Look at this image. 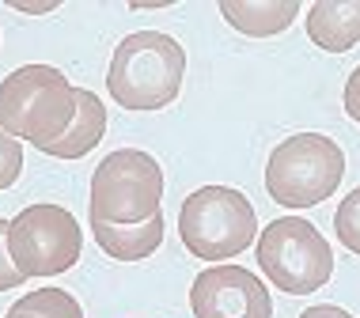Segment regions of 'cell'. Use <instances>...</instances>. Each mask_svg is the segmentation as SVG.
Segmentation results:
<instances>
[{"mask_svg": "<svg viewBox=\"0 0 360 318\" xmlns=\"http://www.w3.org/2000/svg\"><path fill=\"white\" fill-rule=\"evenodd\" d=\"M258 265L262 273L288 296L319 292L334 273V254L311 220L281 216L258 235Z\"/></svg>", "mask_w": 360, "mask_h": 318, "instance_id": "cell-6", "label": "cell"}, {"mask_svg": "<svg viewBox=\"0 0 360 318\" xmlns=\"http://www.w3.org/2000/svg\"><path fill=\"white\" fill-rule=\"evenodd\" d=\"M300 318H353V314L342 311V307H334V303H319V307H307Z\"/></svg>", "mask_w": 360, "mask_h": 318, "instance_id": "cell-18", "label": "cell"}, {"mask_svg": "<svg viewBox=\"0 0 360 318\" xmlns=\"http://www.w3.org/2000/svg\"><path fill=\"white\" fill-rule=\"evenodd\" d=\"M8 227H12V220H0V292H8V288H19V284L27 281V277L15 269L12 254H8Z\"/></svg>", "mask_w": 360, "mask_h": 318, "instance_id": "cell-16", "label": "cell"}, {"mask_svg": "<svg viewBox=\"0 0 360 318\" xmlns=\"http://www.w3.org/2000/svg\"><path fill=\"white\" fill-rule=\"evenodd\" d=\"M307 34L330 53H345L360 42V0H315L307 12Z\"/></svg>", "mask_w": 360, "mask_h": 318, "instance_id": "cell-9", "label": "cell"}, {"mask_svg": "<svg viewBox=\"0 0 360 318\" xmlns=\"http://www.w3.org/2000/svg\"><path fill=\"white\" fill-rule=\"evenodd\" d=\"M258 235V216L247 194L231 186H201L179 208V239L201 262L243 254Z\"/></svg>", "mask_w": 360, "mask_h": 318, "instance_id": "cell-3", "label": "cell"}, {"mask_svg": "<svg viewBox=\"0 0 360 318\" xmlns=\"http://www.w3.org/2000/svg\"><path fill=\"white\" fill-rule=\"evenodd\" d=\"M76 118V88L53 65H23L0 84V129L46 152Z\"/></svg>", "mask_w": 360, "mask_h": 318, "instance_id": "cell-2", "label": "cell"}, {"mask_svg": "<svg viewBox=\"0 0 360 318\" xmlns=\"http://www.w3.org/2000/svg\"><path fill=\"white\" fill-rule=\"evenodd\" d=\"M186 50L163 31H133L110 57L106 91L125 110H163L179 99Z\"/></svg>", "mask_w": 360, "mask_h": 318, "instance_id": "cell-1", "label": "cell"}, {"mask_svg": "<svg viewBox=\"0 0 360 318\" xmlns=\"http://www.w3.org/2000/svg\"><path fill=\"white\" fill-rule=\"evenodd\" d=\"M4 318H34V314H27V311H15V307H12V311H8Z\"/></svg>", "mask_w": 360, "mask_h": 318, "instance_id": "cell-19", "label": "cell"}, {"mask_svg": "<svg viewBox=\"0 0 360 318\" xmlns=\"http://www.w3.org/2000/svg\"><path fill=\"white\" fill-rule=\"evenodd\" d=\"M345 114L360 125V69H353V76L345 84Z\"/></svg>", "mask_w": 360, "mask_h": 318, "instance_id": "cell-17", "label": "cell"}, {"mask_svg": "<svg viewBox=\"0 0 360 318\" xmlns=\"http://www.w3.org/2000/svg\"><path fill=\"white\" fill-rule=\"evenodd\" d=\"M334 231H338V239L353 250V254H360V186L349 194L342 205H338L334 212Z\"/></svg>", "mask_w": 360, "mask_h": 318, "instance_id": "cell-14", "label": "cell"}, {"mask_svg": "<svg viewBox=\"0 0 360 318\" xmlns=\"http://www.w3.org/2000/svg\"><path fill=\"white\" fill-rule=\"evenodd\" d=\"M91 235L103 254L118 258V262H144L163 243V216H152L144 224H103V220H91Z\"/></svg>", "mask_w": 360, "mask_h": 318, "instance_id": "cell-10", "label": "cell"}, {"mask_svg": "<svg viewBox=\"0 0 360 318\" xmlns=\"http://www.w3.org/2000/svg\"><path fill=\"white\" fill-rule=\"evenodd\" d=\"M103 133H106V110H103L99 95L87 91V88H76V118L69 125V133H65L57 144L46 148V156L80 159V156H87V152L103 140Z\"/></svg>", "mask_w": 360, "mask_h": 318, "instance_id": "cell-12", "label": "cell"}, {"mask_svg": "<svg viewBox=\"0 0 360 318\" xmlns=\"http://www.w3.org/2000/svg\"><path fill=\"white\" fill-rule=\"evenodd\" d=\"M12 307L15 311L34 314V318H84L80 303H76L69 292H61V288H38V292H27L23 300H15Z\"/></svg>", "mask_w": 360, "mask_h": 318, "instance_id": "cell-13", "label": "cell"}, {"mask_svg": "<svg viewBox=\"0 0 360 318\" xmlns=\"http://www.w3.org/2000/svg\"><path fill=\"white\" fill-rule=\"evenodd\" d=\"M84 231L61 205H27L8 227V254L23 277H57L80 262Z\"/></svg>", "mask_w": 360, "mask_h": 318, "instance_id": "cell-7", "label": "cell"}, {"mask_svg": "<svg viewBox=\"0 0 360 318\" xmlns=\"http://www.w3.org/2000/svg\"><path fill=\"white\" fill-rule=\"evenodd\" d=\"M19 171H23V148H19V140L12 133L0 129V190L12 186L19 178Z\"/></svg>", "mask_w": 360, "mask_h": 318, "instance_id": "cell-15", "label": "cell"}, {"mask_svg": "<svg viewBox=\"0 0 360 318\" xmlns=\"http://www.w3.org/2000/svg\"><path fill=\"white\" fill-rule=\"evenodd\" d=\"M220 15L243 34L269 38V34H281L300 15V4L296 0H224Z\"/></svg>", "mask_w": 360, "mask_h": 318, "instance_id": "cell-11", "label": "cell"}, {"mask_svg": "<svg viewBox=\"0 0 360 318\" xmlns=\"http://www.w3.org/2000/svg\"><path fill=\"white\" fill-rule=\"evenodd\" d=\"M193 318H274L269 288L243 265H212L193 277Z\"/></svg>", "mask_w": 360, "mask_h": 318, "instance_id": "cell-8", "label": "cell"}, {"mask_svg": "<svg viewBox=\"0 0 360 318\" xmlns=\"http://www.w3.org/2000/svg\"><path fill=\"white\" fill-rule=\"evenodd\" d=\"M163 171L148 152L118 148L91 175V220L103 224H144L160 216Z\"/></svg>", "mask_w": 360, "mask_h": 318, "instance_id": "cell-5", "label": "cell"}, {"mask_svg": "<svg viewBox=\"0 0 360 318\" xmlns=\"http://www.w3.org/2000/svg\"><path fill=\"white\" fill-rule=\"evenodd\" d=\"M345 156L323 133H296L269 152L266 194L285 208H311L342 186Z\"/></svg>", "mask_w": 360, "mask_h": 318, "instance_id": "cell-4", "label": "cell"}]
</instances>
